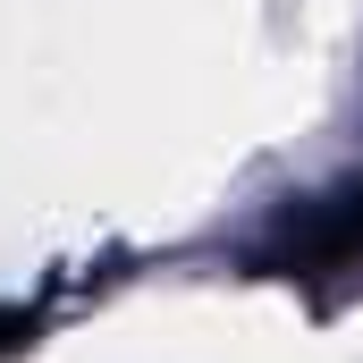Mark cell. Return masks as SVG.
<instances>
[{
    "label": "cell",
    "mask_w": 363,
    "mask_h": 363,
    "mask_svg": "<svg viewBox=\"0 0 363 363\" xmlns=\"http://www.w3.org/2000/svg\"><path fill=\"white\" fill-rule=\"evenodd\" d=\"M262 271L279 279H347L363 271V178H347L338 194H313L287 211L279 245L262 254Z\"/></svg>",
    "instance_id": "1"
},
{
    "label": "cell",
    "mask_w": 363,
    "mask_h": 363,
    "mask_svg": "<svg viewBox=\"0 0 363 363\" xmlns=\"http://www.w3.org/2000/svg\"><path fill=\"white\" fill-rule=\"evenodd\" d=\"M26 347H34V313H26V304H0V363L26 355Z\"/></svg>",
    "instance_id": "2"
}]
</instances>
